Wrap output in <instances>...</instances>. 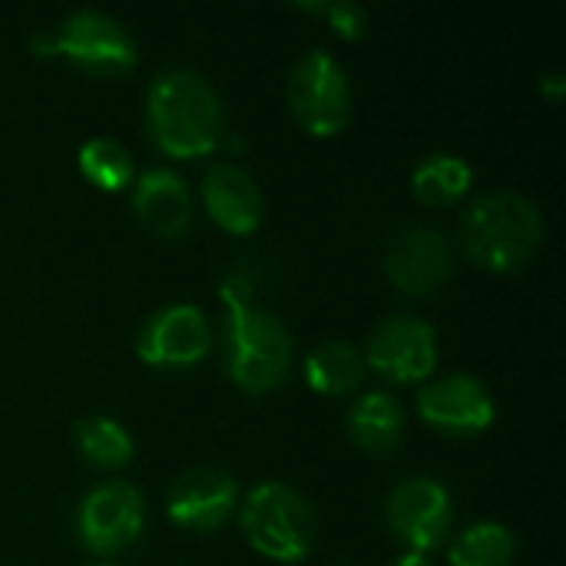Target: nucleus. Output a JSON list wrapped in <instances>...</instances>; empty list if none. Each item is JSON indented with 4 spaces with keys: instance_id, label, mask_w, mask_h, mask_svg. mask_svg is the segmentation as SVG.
<instances>
[{
    "instance_id": "obj_1",
    "label": "nucleus",
    "mask_w": 566,
    "mask_h": 566,
    "mask_svg": "<svg viewBox=\"0 0 566 566\" xmlns=\"http://www.w3.org/2000/svg\"><path fill=\"white\" fill-rule=\"evenodd\" d=\"M219 292L226 302V375L252 395L279 388L295 358L285 322L255 302L252 282L242 269L226 275Z\"/></svg>"
},
{
    "instance_id": "obj_2",
    "label": "nucleus",
    "mask_w": 566,
    "mask_h": 566,
    "mask_svg": "<svg viewBox=\"0 0 566 566\" xmlns=\"http://www.w3.org/2000/svg\"><path fill=\"white\" fill-rule=\"evenodd\" d=\"M222 99L192 66H166L146 86V126L166 156H206L222 139Z\"/></svg>"
},
{
    "instance_id": "obj_3",
    "label": "nucleus",
    "mask_w": 566,
    "mask_h": 566,
    "mask_svg": "<svg viewBox=\"0 0 566 566\" xmlns=\"http://www.w3.org/2000/svg\"><path fill=\"white\" fill-rule=\"evenodd\" d=\"M461 252L491 272H514L531 262L544 239V216L524 192L491 189L478 196L458 222Z\"/></svg>"
},
{
    "instance_id": "obj_4",
    "label": "nucleus",
    "mask_w": 566,
    "mask_h": 566,
    "mask_svg": "<svg viewBox=\"0 0 566 566\" xmlns=\"http://www.w3.org/2000/svg\"><path fill=\"white\" fill-rule=\"evenodd\" d=\"M242 531L249 544L272 560L295 564L315 544V514L302 491L285 481H259L242 501Z\"/></svg>"
},
{
    "instance_id": "obj_5",
    "label": "nucleus",
    "mask_w": 566,
    "mask_h": 566,
    "mask_svg": "<svg viewBox=\"0 0 566 566\" xmlns=\"http://www.w3.org/2000/svg\"><path fill=\"white\" fill-rule=\"evenodd\" d=\"M30 46L43 56H66L96 76H116L136 63V36L126 23L96 7L70 10L50 33H33Z\"/></svg>"
},
{
    "instance_id": "obj_6",
    "label": "nucleus",
    "mask_w": 566,
    "mask_h": 566,
    "mask_svg": "<svg viewBox=\"0 0 566 566\" xmlns=\"http://www.w3.org/2000/svg\"><path fill=\"white\" fill-rule=\"evenodd\" d=\"M289 106L312 136H335L352 119V83L345 66L325 53L308 50L289 73Z\"/></svg>"
},
{
    "instance_id": "obj_7",
    "label": "nucleus",
    "mask_w": 566,
    "mask_h": 566,
    "mask_svg": "<svg viewBox=\"0 0 566 566\" xmlns=\"http://www.w3.org/2000/svg\"><path fill=\"white\" fill-rule=\"evenodd\" d=\"M146 501L143 491L129 481H99L93 484L76 507V537L93 554H116L143 534Z\"/></svg>"
},
{
    "instance_id": "obj_8",
    "label": "nucleus",
    "mask_w": 566,
    "mask_h": 566,
    "mask_svg": "<svg viewBox=\"0 0 566 566\" xmlns=\"http://www.w3.org/2000/svg\"><path fill=\"white\" fill-rule=\"evenodd\" d=\"M361 355L385 381H424L438 368V332L431 322L398 312L375 325Z\"/></svg>"
},
{
    "instance_id": "obj_9",
    "label": "nucleus",
    "mask_w": 566,
    "mask_h": 566,
    "mask_svg": "<svg viewBox=\"0 0 566 566\" xmlns=\"http://www.w3.org/2000/svg\"><path fill=\"white\" fill-rule=\"evenodd\" d=\"M385 521L401 544H408L418 554H428L441 547L451 531V494L434 478H405L388 491Z\"/></svg>"
},
{
    "instance_id": "obj_10",
    "label": "nucleus",
    "mask_w": 566,
    "mask_h": 566,
    "mask_svg": "<svg viewBox=\"0 0 566 566\" xmlns=\"http://www.w3.org/2000/svg\"><path fill=\"white\" fill-rule=\"evenodd\" d=\"M209 348L212 325L206 312L192 302H172L156 308L136 335V355L156 368H189L202 361Z\"/></svg>"
},
{
    "instance_id": "obj_11",
    "label": "nucleus",
    "mask_w": 566,
    "mask_h": 566,
    "mask_svg": "<svg viewBox=\"0 0 566 566\" xmlns=\"http://www.w3.org/2000/svg\"><path fill=\"white\" fill-rule=\"evenodd\" d=\"M418 415L434 431H444L451 438H471L494 424L497 405H494L491 388L481 378H474L468 371H454V375H441L421 388Z\"/></svg>"
},
{
    "instance_id": "obj_12",
    "label": "nucleus",
    "mask_w": 566,
    "mask_h": 566,
    "mask_svg": "<svg viewBox=\"0 0 566 566\" xmlns=\"http://www.w3.org/2000/svg\"><path fill=\"white\" fill-rule=\"evenodd\" d=\"M451 269H454L451 242L444 239L441 229L421 222L401 226L385 249V272L391 285L408 295H428L441 289Z\"/></svg>"
},
{
    "instance_id": "obj_13",
    "label": "nucleus",
    "mask_w": 566,
    "mask_h": 566,
    "mask_svg": "<svg viewBox=\"0 0 566 566\" xmlns=\"http://www.w3.org/2000/svg\"><path fill=\"white\" fill-rule=\"evenodd\" d=\"M239 504V484L219 468H189L166 491V514L186 531H216Z\"/></svg>"
},
{
    "instance_id": "obj_14",
    "label": "nucleus",
    "mask_w": 566,
    "mask_h": 566,
    "mask_svg": "<svg viewBox=\"0 0 566 566\" xmlns=\"http://www.w3.org/2000/svg\"><path fill=\"white\" fill-rule=\"evenodd\" d=\"M202 202H206L209 216L235 235L259 229V222L265 216V202H262V189H259L255 176L249 169H242L239 163H226V159L212 163L206 169Z\"/></svg>"
},
{
    "instance_id": "obj_15",
    "label": "nucleus",
    "mask_w": 566,
    "mask_h": 566,
    "mask_svg": "<svg viewBox=\"0 0 566 566\" xmlns=\"http://www.w3.org/2000/svg\"><path fill=\"white\" fill-rule=\"evenodd\" d=\"M133 212L149 232L179 239L192 226V192L176 169L153 166L133 179Z\"/></svg>"
},
{
    "instance_id": "obj_16",
    "label": "nucleus",
    "mask_w": 566,
    "mask_h": 566,
    "mask_svg": "<svg viewBox=\"0 0 566 566\" xmlns=\"http://www.w3.org/2000/svg\"><path fill=\"white\" fill-rule=\"evenodd\" d=\"M348 434L368 454L391 451L405 434V408L391 391H365L348 408Z\"/></svg>"
},
{
    "instance_id": "obj_17",
    "label": "nucleus",
    "mask_w": 566,
    "mask_h": 566,
    "mask_svg": "<svg viewBox=\"0 0 566 566\" xmlns=\"http://www.w3.org/2000/svg\"><path fill=\"white\" fill-rule=\"evenodd\" d=\"M368 365L358 345L332 338L305 355V381L322 395H348L361 385Z\"/></svg>"
},
{
    "instance_id": "obj_18",
    "label": "nucleus",
    "mask_w": 566,
    "mask_h": 566,
    "mask_svg": "<svg viewBox=\"0 0 566 566\" xmlns=\"http://www.w3.org/2000/svg\"><path fill=\"white\" fill-rule=\"evenodd\" d=\"M474 169L458 153H428L411 169V189L428 206H451L471 189Z\"/></svg>"
},
{
    "instance_id": "obj_19",
    "label": "nucleus",
    "mask_w": 566,
    "mask_h": 566,
    "mask_svg": "<svg viewBox=\"0 0 566 566\" xmlns=\"http://www.w3.org/2000/svg\"><path fill=\"white\" fill-rule=\"evenodd\" d=\"M73 441H76V451L103 471L123 468L133 458V434L109 415L80 418L73 424Z\"/></svg>"
},
{
    "instance_id": "obj_20",
    "label": "nucleus",
    "mask_w": 566,
    "mask_h": 566,
    "mask_svg": "<svg viewBox=\"0 0 566 566\" xmlns=\"http://www.w3.org/2000/svg\"><path fill=\"white\" fill-rule=\"evenodd\" d=\"M514 534L497 521L471 524L448 551L451 566H507L514 560Z\"/></svg>"
},
{
    "instance_id": "obj_21",
    "label": "nucleus",
    "mask_w": 566,
    "mask_h": 566,
    "mask_svg": "<svg viewBox=\"0 0 566 566\" xmlns=\"http://www.w3.org/2000/svg\"><path fill=\"white\" fill-rule=\"evenodd\" d=\"M76 163H80V172L93 186H99L106 192H116V189H123V186H129L136 179L133 153L119 139H113V136L86 139L80 146V153H76Z\"/></svg>"
},
{
    "instance_id": "obj_22",
    "label": "nucleus",
    "mask_w": 566,
    "mask_h": 566,
    "mask_svg": "<svg viewBox=\"0 0 566 566\" xmlns=\"http://www.w3.org/2000/svg\"><path fill=\"white\" fill-rule=\"evenodd\" d=\"M302 10L325 17L342 36L355 40L368 30V10L355 0H298Z\"/></svg>"
},
{
    "instance_id": "obj_23",
    "label": "nucleus",
    "mask_w": 566,
    "mask_h": 566,
    "mask_svg": "<svg viewBox=\"0 0 566 566\" xmlns=\"http://www.w3.org/2000/svg\"><path fill=\"white\" fill-rule=\"evenodd\" d=\"M541 93L544 96H564L566 93V76L560 70H554V73H544L541 76Z\"/></svg>"
},
{
    "instance_id": "obj_24",
    "label": "nucleus",
    "mask_w": 566,
    "mask_h": 566,
    "mask_svg": "<svg viewBox=\"0 0 566 566\" xmlns=\"http://www.w3.org/2000/svg\"><path fill=\"white\" fill-rule=\"evenodd\" d=\"M391 566H434L428 560V554H418V551H408V554H401L398 560Z\"/></svg>"
},
{
    "instance_id": "obj_25",
    "label": "nucleus",
    "mask_w": 566,
    "mask_h": 566,
    "mask_svg": "<svg viewBox=\"0 0 566 566\" xmlns=\"http://www.w3.org/2000/svg\"><path fill=\"white\" fill-rule=\"evenodd\" d=\"M90 566H119V564H109V560H99V564H90Z\"/></svg>"
},
{
    "instance_id": "obj_26",
    "label": "nucleus",
    "mask_w": 566,
    "mask_h": 566,
    "mask_svg": "<svg viewBox=\"0 0 566 566\" xmlns=\"http://www.w3.org/2000/svg\"><path fill=\"white\" fill-rule=\"evenodd\" d=\"M335 566H338V564H335Z\"/></svg>"
}]
</instances>
